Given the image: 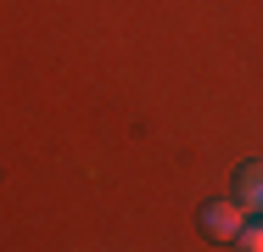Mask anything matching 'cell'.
I'll return each mask as SVG.
<instances>
[{
	"label": "cell",
	"mask_w": 263,
	"mask_h": 252,
	"mask_svg": "<svg viewBox=\"0 0 263 252\" xmlns=\"http://www.w3.org/2000/svg\"><path fill=\"white\" fill-rule=\"evenodd\" d=\"M230 247H241V252H263V213L252 219V224H241V236H235Z\"/></svg>",
	"instance_id": "cell-3"
},
{
	"label": "cell",
	"mask_w": 263,
	"mask_h": 252,
	"mask_svg": "<svg viewBox=\"0 0 263 252\" xmlns=\"http://www.w3.org/2000/svg\"><path fill=\"white\" fill-rule=\"evenodd\" d=\"M196 219H202V230H208V236H218V241H235V236H241V224H247V207L230 196V202H208Z\"/></svg>",
	"instance_id": "cell-1"
},
{
	"label": "cell",
	"mask_w": 263,
	"mask_h": 252,
	"mask_svg": "<svg viewBox=\"0 0 263 252\" xmlns=\"http://www.w3.org/2000/svg\"><path fill=\"white\" fill-rule=\"evenodd\" d=\"M230 196L241 202L247 213H263V163H241V168H235V185H230Z\"/></svg>",
	"instance_id": "cell-2"
}]
</instances>
